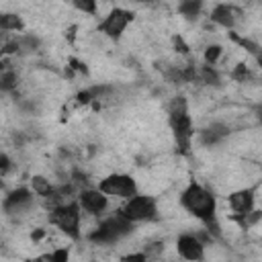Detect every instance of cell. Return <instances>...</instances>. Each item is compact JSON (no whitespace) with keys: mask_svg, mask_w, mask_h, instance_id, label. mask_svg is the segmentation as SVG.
Wrapping results in <instances>:
<instances>
[{"mask_svg":"<svg viewBox=\"0 0 262 262\" xmlns=\"http://www.w3.org/2000/svg\"><path fill=\"white\" fill-rule=\"evenodd\" d=\"M178 205L186 215H190L199 223H207L213 217H217L219 201L209 186L196 180H188L186 186L178 194Z\"/></svg>","mask_w":262,"mask_h":262,"instance_id":"cell-1","label":"cell"},{"mask_svg":"<svg viewBox=\"0 0 262 262\" xmlns=\"http://www.w3.org/2000/svg\"><path fill=\"white\" fill-rule=\"evenodd\" d=\"M117 213L121 217H125L129 223L133 225H141V223H151L158 221V203L156 196L145 194V192H137L135 196L123 201L117 207Z\"/></svg>","mask_w":262,"mask_h":262,"instance_id":"cell-2","label":"cell"},{"mask_svg":"<svg viewBox=\"0 0 262 262\" xmlns=\"http://www.w3.org/2000/svg\"><path fill=\"white\" fill-rule=\"evenodd\" d=\"M80 219H82V211H80L76 201L61 203V205L49 209V213H47L49 225L59 229V231H63L74 242L80 239Z\"/></svg>","mask_w":262,"mask_h":262,"instance_id":"cell-3","label":"cell"},{"mask_svg":"<svg viewBox=\"0 0 262 262\" xmlns=\"http://www.w3.org/2000/svg\"><path fill=\"white\" fill-rule=\"evenodd\" d=\"M96 188H98L102 194H106L111 201L115 199V201H119V203H123V201H127V199H131V196H135V194L139 192L137 178L131 176V174H127V172H111V174H106V176L98 182Z\"/></svg>","mask_w":262,"mask_h":262,"instance_id":"cell-4","label":"cell"},{"mask_svg":"<svg viewBox=\"0 0 262 262\" xmlns=\"http://www.w3.org/2000/svg\"><path fill=\"white\" fill-rule=\"evenodd\" d=\"M133 20V12L123 8V6H113L96 25V33L111 39V41H117L125 35V31L129 29Z\"/></svg>","mask_w":262,"mask_h":262,"instance_id":"cell-5","label":"cell"},{"mask_svg":"<svg viewBox=\"0 0 262 262\" xmlns=\"http://www.w3.org/2000/svg\"><path fill=\"white\" fill-rule=\"evenodd\" d=\"M176 254L184 262H203L207 258V244L194 231H182L176 237Z\"/></svg>","mask_w":262,"mask_h":262,"instance_id":"cell-6","label":"cell"},{"mask_svg":"<svg viewBox=\"0 0 262 262\" xmlns=\"http://www.w3.org/2000/svg\"><path fill=\"white\" fill-rule=\"evenodd\" d=\"M76 203H78V207L84 215H92V217H98V219H102L106 215V211L111 209V199L106 194H102L96 186L82 188L76 196Z\"/></svg>","mask_w":262,"mask_h":262,"instance_id":"cell-7","label":"cell"},{"mask_svg":"<svg viewBox=\"0 0 262 262\" xmlns=\"http://www.w3.org/2000/svg\"><path fill=\"white\" fill-rule=\"evenodd\" d=\"M242 18H244L242 10L237 6H233V4H217L211 10V20L217 27H223V29H233Z\"/></svg>","mask_w":262,"mask_h":262,"instance_id":"cell-8","label":"cell"},{"mask_svg":"<svg viewBox=\"0 0 262 262\" xmlns=\"http://www.w3.org/2000/svg\"><path fill=\"white\" fill-rule=\"evenodd\" d=\"M201 10H203V4H201V2H182V4L178 6V12H180L182 18H186V20L199 18Z\"/></svg>","mask_w":262,"mask_h":262,"instance_id":"cell-9","label":"cell"},{"mask_svg":"<svg viewBox=\"0 0 262 262\" xmlns=\"http://www.w3.org/2000/svg\"><path fill=\"white\" fill-rule=\"evenodd\" d=\"M121 262H149V258L145 256L143 250H135V252L123 254V256H121Z\"/></svg>","mask_w":262,"mask_h":262,"instance_id":"cell-10","label":"cell"}]
</instances>
